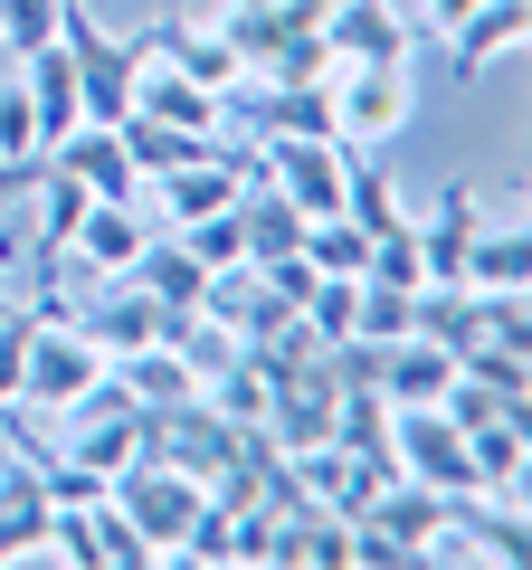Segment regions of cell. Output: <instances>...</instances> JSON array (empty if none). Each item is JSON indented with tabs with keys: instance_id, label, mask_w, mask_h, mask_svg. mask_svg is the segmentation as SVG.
I'll list each match as a JSON object with an SVG mask.
<instances>
[{
	"instance_id": "cell-1",
	"label": "cell",
	"mask_w": 532,
	"mask_h": 570,
	"mask_svg": "<svg viewBox=\"0 0 532 570\" xmlns=\"http://www.w3.org/2000/svg\"><path fill=\"white\" fill-rule=\"evenodd\" d=\"M105 352L86 343L77 314H39V333H29V362H20V409H39V419H67L77 400H96L105 390Z\"/></svg>"
},
{
	"instance_id": "cell-2",
	"label": "cell",
	"mask_w": 532,
	"mask_h": 570,
	"mask_svg": "<svg viewBox=\"0 0 532 570\" xmlns=\"http://www.w3.org/2000/svg\"><path fill=\"white\" fill-rule=\"evenodd\" d=\"M58 39H67V58H77V105H86V124H124V105H134V67H144V29L115 39V29H96L86 0H67V10H58Z\"/></svg>"
},
{
	"instance_id": "cell-3",
	"label": "cell",
	"mask_w": 532,
	"mask_h": 570,
	"mask_svg": "<svg viewBox=\"0 0 532 570\" xmlns=\"http://www.w3.org/2000/svg\"><path fill=\"white\" fill-rule=\"evenodd\" d=\"M324 96H333V142H390L418 115L410 67H324Z\"/></svg>"
},
{
	"instance_id": "cell-4",
	"label": "cell",
	"mask_w": 532,
	"mask_h": 570,
	"mask_svg": "<svg viewBox=\"0 0 532 570\" xmlns=\"http://www.w3.org/2000/svg\"><path fill=\"white\" fill-rule=\"evenodd\" d=\"M200 475H181L171 456H134V466L115 475V504H124V523L152 542V561H171V542L190 532V513H200Z\"/></svg>"
},
{
	"instance_id": "cell-5",
	"label": "cell",
	"mask_w": 532,
	"mask_h": 570,
	"mask_svg": "<svg viewBox=\"0 0 532 570\" xmlns=\"http://www.w3.org/2000/svg\"><path fill=\"white\" fill-rule=\"evenodd\" d=\"M343 171H352V142H333V134L257 142V181H266V190H286L305 219H333V209H343Z\"/></svg>"
},
{
	"instance_id": "cell-6",
	"label": "cell",
	"mask_w": 532,
	"mask_h": 570,
	"mask_svg": "<svg viewBox=\"0 0 532 570\" xmlns=\"http://www.w3.org/2000/svg\"><path fill=\"white\" fill-rule=\"evenodd\" d=\"M390 456L410 485H437V494H475V456H466V428L447 409H390Z\"/></svg>"
},
{
	"instance_id": "cell-7",
	"label": "cell",
	"mask_w": 532,
	"mask_h": 570,
	"mask_svg": "<svg viewBox=\"0 0 532 570\" xmlns=\"http://www.w3.org/2000/svg\"><path fill=\"white\" fill-rule=\"evenodd\" d=\"M314 39L333 48V67H410L418 29H410V10H400V0H324Z\"/></svg>"
},
{
	"instance_id": "cell-8",
	"label": "cell",
	"mask_w": 532,
	"mask_h": 570,
	"mask_svg": "<svg viewBox=\"0 0 532 570\" xmlns=\"http://www.w3.org/2000/svg\"><path fill=\"white\" fill-rule=\"evenodd\" d=\"M77 324H86V343H96L105 362H124V352H144V343H171V305L144 295L134 276H105V295L77 314Z\"/></svg>"
},
{
	"instance_id": "cell-9",
	"label": "cell",
	"mask_w": 532,
	"mask_h": 570,
	"mask_svg": "<svg viewBox=\"0 0 532 570\" xmlns=\"http://www.w3.org/2000/svg\"><path fill=\"white\" fill-rule=\"evenodd\" d=\"M124 115H152V124H171V134H228V124H219V96L190 86L181 67L152 48V29H144V67H134V105H124Z\"/></svg>"
},
{
	"instance_id": "cell-10",
	"label": "cell",
	"mask_w": 532,
	"mask_h": 570,
	"mask_svg": "<svg viewBox=\"0 0 532 570\" xmlns=\"http://www.w3.org/2000/svg\"><path fill=\"white\" fill-rule=\"evenodd\" d=\"M466 456H475V494L523 504V485H532V419H523V409H485V419H466Z\"/></svg>"
},
{
	"instance_id": "cell-11",
	"label": "cell",
	"mask_w": 532,
	"mask_h": 570,
	"mask_svg": "<svg viewBox=\"0 0 532 570\" xmlns=\"http://www.w3.org/2000/svg\"><path fill=\"white\" fill-rule=\"evenodd\" d=\"M152 209L144 200H86V219H77V238H67V257H86V276H124V266L144 257V238H152Z\"/></svg>"
},
{
	"instance_id": "cell-12",
	"label": "cell",
	"mask_w": 532,
	"mask_h": 570,
	"mask_svg": "<svg viewBox=\"0 0 532 570\" xmlns=\"http://www.w3.org/2000/svg\"><path fill=\"white\" fill-rule=\"evenodd\" d=\"M523 39H532V0H475L466 20L447 29V67H456V86H475L494 58H513Z\"/></svg>"
},
{
	"instance_id": "cell-13",
	"label": "cell",
	"mask_w": 532,
	"mask_h": 570,
	"mask_svg": "<svg viewBox=\"0 0 532 570\" xmlns=\"http://www.w3.org/2000/svg\"><path fill=\"white\" fill-rule=\"evenodd\" d=\"M20 96H29V115H39V153H58V142L86 124V105H77V58H67V39H48V48H29V58H20Z\"/></svg>"
},
{
	"instance_id": "cell-14",
	"label": "cell",
	"mask_w": 532,
	"mask_h": 570,
	"mask_svg": "<svg viewBox=\"0 0 532 570\" xmlns=\"http://www.w3.org/2000/svg\"><path fill=\"white\" fill-rule=\"evenodd\" d=\"M48 163H58L67 181H86L96 200H144V171H134V153H124L115 124H77V134L48 153Z\"/></svg>"
},
{
	"instance_id": "cell-15",
	"label": "cell",
	"mask_w": 532,
	"mask_h": 570,
	"mask_svg": "<svg viewBox=\"0 0 532 570\" xmlns=\"http://www.w3.org/2000/svg\"><path fill=\"white\" fill-rule=\"evenodd\" d=\"M447 381H456V352H447V343H428V333H400V343H381V400H390V409H428V400H447Z\"/></svg>"
},
{
	"instance_id": "cell-16",
	"label": "cell",
	"mask_w": 532,
	"mask_h": 570,
	"mask_svg": "<svg viewBox=\"0 0 532 570\" xmlns=\"http://www.w3.org/2000/svg\"><path fill=\"white\" fill-rule=\"evenodd\" d=\"M485 228V200H475L466 181H447V200L428 209V219H410L418 257H428V285H456V266H466V238Z\"/></svg>"
},
{
	"instance_id": "cell-17",
	"label": "cell",
	"mask_w": 532,
	"mask_h": 570,
	"mask_svg": "<svg viewBox=\"0 0 532 570\" xmlns=\"http://www.w3.org/2000/svg\"><path fill=\"white\" fill-rule=\"evenodd\" d=\"M124 276L144 285V295H162V305H171V314H190V305H200V295H209V266H200V257H190V247H181V238H171V228H152V238H144V257L124 266Z\"/></svg>"
},
{
	"instance_id": "cell-18",
	"label": "cell",
	"mask_w": 532,
	"mask_h": 570,
	"mask_svg": "<svg viewBox=\"0 0 532 570\" xmlns=\"http://www.w3.org/2000/svg\"><path fill=\"white\" fill-rule=\"evenodd\" d=\"M152 48H162V58L181 67L190 86H209V96H228V86L247 77V67H238V48H228L209 20H171V29H152Z\"/></svg>"
},
{
	"instance_id": "cell-19",
	"label": "cell",
	"mask_w": 532,
	"mask_h": 570,
	"mask_svg": "<svg viewBox=\"0 0 532 570\" xmlns=\"http://www.w3.org/2000/svg\"><path fill=\"white\" fill-rule=\"evenodd\" d=\"M238 228H247V266H276V257L305 247V209H295L286 190H266V181L238 190Z\"/></svg>"
},
{
	"instance_id": "cell-20",
	"label": "cell",
	"mask_w": 532,
	"mask_h": 570,
	"mask_svg": "<svg viewBox=\"0 0 532 570\" xmlns=\"http://www.w3.org/2000/svg\"><path fill=\"white\" fill-rule=\"evenodd\" d=\"M115 381H124V400H134V409H181V400H200V371H190L171 343L124 352V362H115Z\"/></svg>"
},
{
	"instance_id": "cell-21",
	"label": "cell",
	"mask_w": 532,
	"mask_h": 570,
	"mask_svg": "<svg viewBox=\"0 0 532 570\" xmlns=\"http://www.w3.org/2000/svg\"><path fill=\"white\" fill-rule=\"evenodd\" d=\"M523 276H532L523 219H504V209H485V228L466 238V266H456V285H523Z\"/></svg>"
},
{
	"instance_id": "cell-22",
	"label": "cell",
	"mask_w": 532,
	"mask_h": 570,
	"mask_svg": "<svg viewBox=\"0 0 532 570\" xmlns=\"http://www.w3.org/2000/svg\"><path fill=\"white\" fill-rule=\"evenodd\" d=\"M115 134H124V153H134V171H144V181H162V171L200 163L209 142H219V134H171V124H152V115H124Z\"/></svg>"
},
{
	"instance_id": "cell-23",
	"label": "cell",
	"mask_w": 532,
	"mask_h": 570,
	"mask_svg": "<svg viewBox=\"0 0 532 570\" xmlns=\"http://www.w3.org/2000/svg\"><path fill=\"white\" fill-rule=\"evenodd\" d=\"M410 305H418V285H381V276H362L352 343H400V333H410Z\"/></svg>"
},
{
	"instance_id": "cell-24",
	"label": "cell",
	"mask_w": 532,
	"mask_h": 570,
	"mask_svg": "<svg viewBox=\"0 0 532 570\" xmlns=\"http://www.w3.org/2000/svg\"><path fill=\"white\" fill-rule=\"evenodd\" d=\"M362 257H371V238L333 209V219H305V266L314 276H362Z\"/></svg>"
},
{
	"instance_id": "cell-25",
	"label": "cell",
	"mask_w": 532,
	"mask_h": 570,
	"mask_svg": "<svg viewBox=\"0 0 532 570\" xmlns=\"http://www.w3.org/2000/svg\"><path fill=\"white\" fill-rule=\"evenodd\" d=\"M352 305H362V276H314L295 314H305V324L324 333V343H352Z\"/></svg>"
},
{
	"instance_id": "cell-26",
	"label": "cell",
	"mask_w": 532,
	"mask_h": 570,
	"mask_svg": "<svg viewBox=\"0 0 532 570\" xmlns=\"http://www.w3.org/2000/svg\"><path fill=\"white\" fill-rule=\"evenodd\" d=\"M171 238H181L190 257L209 266V276H219V266H238V257H247V228H238V209H209V219H181V228H171Z\"/></svg>"
},
{
	"instance_id": "cell-27",
	"label": "cell",
	"mask_w": 532,
	"mask_h": 570,
	"mask_svg": "<svg viewBox=\"0 0 532 570\" xmlns=\"http://www.w3.org/2000/svg\"><path fill=\"white\" fill-rule=\"evenodd\" d=\"M0 171H39V115L20 86H0Z\"/></svg>"
},
{
	"instance_id": "cell-28",
	"label": "cell",
	"mask_w": 532,
	"mask_h": 570,
	"mask_svg": "<svg viewBox=\"0 0 532 570\" xmlns=\"http://www.w3.org/2000/svg\"><path fill=\"white\" fill-rule=\"evenodd\" d=\"M58 10H67V0H0V48H10V58L48 48V39H58Z\"/></svg>"
},
{
	"instance_id": "cell-29",
	"label": "cell",
	"mask_w": 532,
	"mask_h": 570,
	"mask_svg": "<svg viewBox=\"0 0 532 570\" xmlns=\"http://www.w3.org/2000/svg\"><path fill=\"white\" fill-rule=\"evenodd\" d=\"M20 257H29V219H10V209H0V276H10Z\"/></svg>"
}]
</instances>
